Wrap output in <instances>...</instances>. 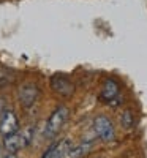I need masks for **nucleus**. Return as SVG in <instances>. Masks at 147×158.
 Listing matches in <instances>:
<instances>
[{
	"instance_id": "nucleus-1",
	"label": "nucleus",
	"mask_w": 147,
	"mask_h": 158,
	"mask_svg": "<svg viewBox=\"0 0 147 158\" xmlns=\"http://www.w3.org/2000/svg\"><path fill=\"white\" fill-rule=\"evenodd\" d=\"M32 136H33V128L32 127L21 130V131H16V133L3 138V146L8 150V153L16 155L19 150H22L29 146L30 141H32Z\"/></svg>"
},
{
	"instance_id": "nucleus-2",
	"label": "nucleus",
	"mask_w": 147,
	"mask_h": 158,
	"mask_svg": "<svg viewBox=\"0 0 147 158\" xmlns=\"http://www.w3.org/2000/svg\"><path fill=\"white\" fill-rule=\"evenodd\" d=\"M66 118H68V108L65 106H59L54 112L51 114L49 120L46 123V130H44V135L46 138H54L60 133V130L63 128Z\"/></svg>"
},
{
	"instance_id": "nucleus-3",
	"label": "nucleus",
	"mask_w": 147,
	"mask_h": 158,
	"mask_svg": "<svg viewBox=\"0 0 147 158\" xmlns=\"http://www.w3.org/2000/svg\"><path fill=\"white\" fill-rule=\"evenodd\" d=\"M93 130H95L97 136L104 141V142H109L114 139L116 136V130H114V125L111 122L109 117L106 115H98L95 120H93Z\"/></svg>"
},
{
	"instance_id": "nucleus-4",
	"label": "nucleus",
	"mask_w": 147,
	"mask_h": 158,
	"mask_svg": "<svg viewBox=\"0 0 147 158\" xmlns=\"http://www.w3.org/2000/svg\"><path fill=\"white\" fill-rule=\"evenodd\" d=\"M19 131V120H18V115L13 112L11 109H6L2 114V118H0V133L2 136H10L13 133Z\"/></svg>"
},
{
	"instance_id": "nucleus-5",
	"label": "nucleus",
	"mask_w": 147,
	"mask_h": 158,
	"mask_svg": "<svg viewBox=\"0 0 147 158\" xmlns=\"http://www.w3.org/2000/svg\"><path fill=\"white\" fill-rule=\"evenodd\" d=\"M71 149V141L70 139H62V141H57L56 144L46 150V153L43 155V158H65L68 155Z\"/></svg>"
},
{
	"instance_id": "nucleus-6",
	"label": "nucleus",
	"mask_w": 147,
	"mask_h": 158,
	"mask_svg": "<svg viewBox=\"0 0 147 158\" xmlns=\"http://www.w3.org/2000/svg\"><path fill=\"white\" fill-rule=\"evenodd\" d=\"M51 85L52 90H56L57 94L63 95V97H70L74 92V85L70 79H66L65 76H54L51 79Z\"/></svg>"
},
{
	"instance_id": "nucleus-7",
	"label": "nucleus",
	"mask_w": 147,
	"mask_h": 158,
	"mask_svg": "<svg viewBox=\"0 0 147 158\" xmlns=\"http://www.w3.org/2000/svg\"><path fill=\"white\" fill-rule=\"evenodd\" d=\"M38 94H40V92H38L36 85H33V84H25V85H22L21 90H19V100H21V103H22V106H24V108H30L32 104L36 101Z\"/></svg>"
},
{
	"instance_id": "nucleus-8",
	"label": "nucleus",
	"mask_w": 147,
	"mask_h": 158,
	"mask_svg": "<svg viewBox=\"0 0 147 158\" xmlns=\"http://www.w3.org/2000/svg\"><path fill=\"white\" fill-rule=\"evenodd\" d=\"M114 98H120L119 84L116 81H112V79H109V81L104 82V87H103V92H101V100L114 104Z\"/></svg>"
},
{
	"instance_id": "nucleus-9",
	"label": "nucleus",
	"mask_w": 147,
	"mask_h": 158,
	"mask_svg": "<svg viewBox=\"0 0 147 158\" xmlns=\"http://www.w3.org/2000/svg\"><path fill=\"white\" fill-rule=\"evenodd\" d=\"M11 81H13V74L8 73L6 70H0V87L6 85V84L11 82Z\"/></svg>"
},
{
	"instance_id": "nucleus-10",
	"label": "nucleus",
	"mask_w": 147,
	"mask_h": 158,
	"mask_svg": "<svg viewBox=\"0 0 147 158\" xmlns=\"http://www.w3.org/2000/svg\"><path fill=\"white\" fill-rule=\"evenodd\" d=\"M122 122L125 123V127H131V125H133V117H131V112H130V111H125V112H124Z\"/></svg>"
},
{
	"instance_id": "nucleus-11",
	"label": "nucleus",
	"mask_w": 147,
	"mask_h": 158,
	"mask_svg": "<svg viewBox=\"0 0 147 158\" xmlns=\"http://www.w3.org/2000/svg\"><path fill=\"white\" fill-rule=\"evenodd\" d=\"M5 158H18V156H16V155H13V153H8Z\"/></svg>"
}]
</instances>
